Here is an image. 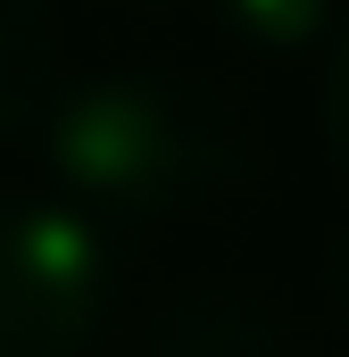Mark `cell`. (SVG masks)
I'll use <instances>...</instances> for the list:
<instances>
[{
  "label": "cell",
  "instance_id": "6da1fadb",
  "mask_svg": "<svg viewBox=\"0 0 349 357\" xmlns=\"http://www.w3.org/2000/svg\"><path fill=\"white\" fill-rule=\"evenodd\" d=\"M50 158L108 216H167L242 175L250 133L174 75H91L50 108Z\"/></svg>",
  "mask_w": 349,
  "mask_h": 357
},
{
  "label": "cell",
  "instance_id": "7a4b0ae2",
  "mask_svg": "<svg viewBox=\"0 0 349 357\" xmlns=\"http://www.w3.org/2000/svg\"><path fill=\"white\" fill-rule=\"evenodd\" d=\"M100 316V225L75 208H0V357H84Z\"/></svg>",
  "mask_w": 349,
  "mask_h": 357
},
{
  "label": "cell",
  "instance_id": "3957f363",
  "mask_svg": "<svg viewBox=\"0 0 349 357\" xmlns=\"http://www.w3.org/2000/svg\"><path fill=\"white\" fill-rule=\"evenodd\" d=\"M50 91V17L34 0H0V133L25 125Z\"/></svg>",
  "mask_w": 349,
  "mask_h": 357
},
{
  "label": "cell",
  "instance_id": "277c9868",
  "mask_svg": "<svg viewBox=\"0 0 349 357\" xmlns=\"http://www.w3.org/2000/svg\"><path fill=\"white\" fill-rule=\"evenodd\" d=\"M216 17H225L242 42H274V50H291V42H308V33L341 25L333 0H216Z\"/></svg>",
  "mask_w": 349,
  "mask_h": 357
},
{
  "label": "cell",
  "instance_id": "5b68a950",
  "mask_svg": "<svg viewBox=\"0 0 349 357\" xmlns=\"http://www.w3.org/2000/svg\"><path fill=\"white\" fill-rule=\"evenodd\" d=\"M325 116H333V150L349 158V8L333 25V59H325Z\"/></svg>",
  "mask_w": 349,
  "mask_h": 357
}]
</instances>
